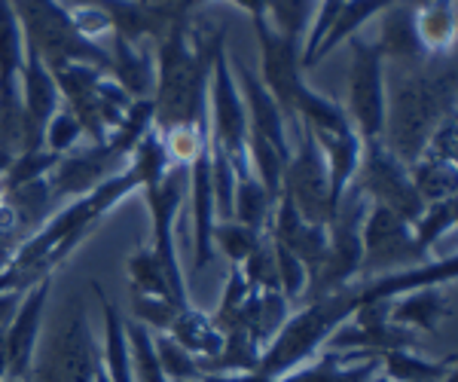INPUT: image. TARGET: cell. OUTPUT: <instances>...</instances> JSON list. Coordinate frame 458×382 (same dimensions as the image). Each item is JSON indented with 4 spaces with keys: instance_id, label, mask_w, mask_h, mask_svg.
I'll use <instances>...</instances> for the list:
<instances>
[{
    "instance_id": "11",
    "label": "cell",
    "mask_w": 458,
    "mask_h": 382,
    "mask_svg": "<svg viewBox=\"0 0 458 382\" xmlns=\"http://www.w3.org/2000/svg\"><path fill=\"white\" fill-rule=\"evenodd\" d=\"M254 28H257V37H260V58H263L260 83L266 86V92L276 98L284 120L287 116H297V98H300V92L306 89V83H302V64H300L302 47L278 37L266 25V19L257 21Z\"/></svg>"
},
{
    "instance_id": "25",
    "label": "cell",
    "mask_w": 458,
    "mask_h": 382,
    "mask_svg": "<svg viewBox=\"0 0 458 382\" xmlns=\"http://www.w3.org/2000/svg\"><path fill=\"white\" fill-rule=\"evenodd\" d=\"M272 199L266 196L263 183L254 178V172L245 174V178H235V193H233V220L250 226L257 233L269 230L272 220Z\"/></svg>"
},
{
    "instance_id": "42",
    "label": "cell",
    "mask_w": 458,
    "mask_h": 382,
    "mask_svg": "<svg viewBox=\"0 0 458 382\" xmlns=\"http://www.w3.org/2000/svg\"><path fill=\"white\" fill-rule=\"evenodd\" d=\"M10 377V358H6V340L4 334H0V379Z\"/></svg>"
},
{
    "instance_id": "15",
    "label": "cell",
    "mask_w": 458,
    "mask_h": 382,
    "mask_svg": "<svg viewBox=\"0 0 458 382\" xmlns=\"http://www.w3.org/2000/svg\"><path fill=\"white\" fill-rule=\"evenodd\" d=\"M453 291L446 284H431V288H419L410 291L403 297L391 300V312L388 321L412 330H425V334H434L443 321L453 318Z\"/></svg>"
},
{
    "instance_id": "14",
    "label": "cell",
    "mask_w": 458,
    "mask_h": 382,
    "mask_svg": "<svg viewBox=\"0 0 458 382\" xmlns=\"http://www.w3.org/2000/svg\"><path fill=\"white\" fill-rule=\"evenodd\" d=\"M239 83H242V101H245V114H248V132L266 138L284 159H291V144H287V129H284V114L278 110L276 98L266 92V86L260 83L250 68H239Z\"/></svg>"
},
{
    "instance_id": "7",
    "label": "cell",
    "mask_w": 458,
    "mask_h": 382,
    "mask_svg": "<svg viewBox=\"0 0 458 382\" xmlns=\"http://www.w3.org/2000/svg\"><path fill=\"white\" fill-rule=\"evenodd\" d=\"M354 187H358L367 199L386 205L394 215H401L406 224H416L425 211L422 196L416 193V187H412V181H410V168L382 144V138L360 141Z\"/></svg>"
},
{
    "instance_id": "40",
    "label": "cell",
    "mask_w": 458,
    "mask_h": 382,
    "mask_svg": "<svg viewBox=\"0 0 458 382\" xmlns=\"http://www.w3.org/2000/svg\"><path fill=\"white\" fill-rule=\"evenodd\" d=\"M233 4H239L242 10H248L250 19H254V25L266 19V0H233Z\"/></svg>"
},
{
    "instance_id": "2",
    "label": "cell",
    "mask_w": 458,
    "mask_h": 382,
    "mask_svg": "<svg viewBox=\"0 0 458 382\" xmlns=\"http://www.w3.org/2000/svg\"><path fill=\"white\" fill-rule=\"evenodd\" d=\"M217 34L205 43H190L187 16L174 19L159 40L157 89H153V129L162 138L183 126L208 123V77Z\"/></svg>"
},
{
    "instance_id": "5",
    "label": "cell",
    "mask_w": 458,
    "mask_h": 382,
    "mask_svg": "<svg viewBox=\"0 0 458 382\" xmlns=\"http://www.w3.org/2000/svg\"><path fill=\"white\" fill-rule=\"evenodd\" d=\"M101 364L98 346H95L92 327H89L86 310L80 300L64 306L62 318L37 346L31 377L28 382H95V370Z\"/></svg>"
},
{
    "instance_id": "16",
    "label": "cell",
    "mask_w": 458,
    "mask_h": 382,
    "mask_svg": "<svg viewBox=\"0 0 458 382\" xmlns=\"http://www.w3.org/2000/svg\"><path fill=\"white\" fill-rule=\"evenodd\" d=\"M382 58H388L391 64H422L428 58V49L422 47V37H419V25H416V10L412 6H403V0H397L394 6L386 10V19H382V40L376 43Z\"/></svg>"
},
{
    "instance_id": "28",
    "label": "cell",
    "mask_w": 458,
    "mask_h": 382,
    "mask_svg": "<svg viewBox=\"0 0 458 382\" xmlns=\"http://www.w3.org/2000/svg\"><path fill=\"white\" fill-rule=\"evenodd\" d=\"M125 336H129L131 355V377L135 382H172L162 370L157 349H153V334L141 321H125Z\"/></svg>"
},
{
    "instance_id": "29",
    "label": "cell",
    "mask_w": 458,
    "mask_h": 382,
    "mask_svg": "<svg viewBox=\"0 0 458 382\" xmlns=\"http://www.w3.org/2000/svg\"><path fill=\"white\" fill-rule=\"evenodd\" d=\"M266 233H257L250 226L239 224V220H220L214 224V248H220V254L226 257L233 267L248 260V254L260 245V239Z\"/></svg>"
},
{
    "instance_id": "27",
    "label": "cell",
    "mask_w": 458,
    "mask_h": 382,
    "mask_svg": "<svg viewBox=\"0 0 458 382\" xmlns=\"http://www.w3.org/2000/svg\"><path fill=\"white\" fill-rule=\"evenodd\" d=\"M410 181L425 205L453 199L458 187V168L455 163H440V159H419L410 166Z\"/></svg>"
},
{
    "instance_id": "41",
    "label": "cell",
    "mask_w": 458,
    "mask_h": 382,
    "mask_svg": "<svg viewBox=\"0 0 458 382\" xmlns=\"http://www.w3.org/2000/svg\"><path fill=\"white\" fill-rule=\"evenodd\" d=\"M147 6H157V10H172V13H181V16H187V13L181 10L183 0H141Z\"/></svg>"
},
{
    "instance_id": "35",
    "label": "cell",
    "mask_w": 458,
    "mask_h": 382,
    "mask_svg": "<svg viewBox=\"0 0 458 382\" xmlns=\"http://www.w3.org/2000/svg\"><path fill=\"white\" fill-rule=\"evenodd\" d=\"M272 248H276L278 291H282V297L287 300V303H293V300H300L302 293H306V284H309L306 267L297 260V254H291L284 245H278V242H272Z\"/></svg>"
},
{
    "instance_id": "8",
    "label": "cell",
    "mask_w": 458,
    "mask_h": 382,
    "mask_svg": "<svg viewBox=\"0 0 458 382\" xmlns=\"http://www.w3.org/2000/svg\"><path fill=\"white\" fill-rule=\"evenodd\" d=\"M282 190L291 196V202L297 205L300 217L306 220V224L330 226V220L336 215V205H334V196H330L327 159H324L321 147H318L309 126H302L300 150L293 153L284 166Z\"/></svg>"
},
{
    "instance_id": "30",
    "label": "cell",
    "mask_w": 458,
    "mask_h": 382,
    "mask_svg": "<svg viewBox=\"0 0 458 382\" xmlns=\"http://www.w3.org/2000/svg\"><path fill=\"white\" fill-rule=\"evenodd\" d=\"M266 10L276 19V25H269L272 31L302 47V34H306V28H309V16H312V10H315V0H266Z\"/></svg>"
},
{
    "instance_id": "24",
    "label": "cell",
    "mask_w": 458,
    "mask_h": 382,
    "mask_svg": "<svg viewBox=\"0 0 458 382\" xmlns=\"http://www.w3.org/2000/svg\"><path fill=\"white\" fill-rule=\"evenodd\" d=\"M394 4H397V0H345V4L339 6L336 19L330 21L324 40L318 43V49H315V55H312V68H315V62H321V58L327 55L339 40H345V37L358 31V28L364 25V21L370 19V16H376V13H382V10H388V6H394Z\"/></svg>"
},
{
    "instance_id": "18",
    "label": "cell",
    "mask_w": 458,
    "mask_h": 382,
    "mask_svg": "<svg viewBox=\"0 0 458 382\" xmlns=\"http://www.w3.org/2000/svg\"><path fill=\"white\" fill-rule=\"evenodd\" d=\"M110 71H114L120 89L129 95L131 101L153 98V89H157V64H153V58L147 55L138 43L114 34V58H110Z\"/></svg>"
},
{
    "instance_id": "46",
    "label": "cell",
    "mask_w": 458,
    "mask_h": 382,
    "mask_svg": "<svg viewBox=\"0 0 458 382\" xmlns=\"http://www.w3.org/2000/svg\"><path fill=\"white\" fill-rule=\"evenodd\" d=\"M0 382H21V379H0Z\"/></svg>"
},
{
    "instance_id": "13",
    "label": "cell",
    "mask_w": 458,
    "mask_h": 382,
    "mask_svg": "<svg viewBox=\"0 0 458 382\" xmlns=\"http://www.w3.org/2000/svg\"><path fill=\"white\" fill-rule=\"evenodd\" d=\"M190 196H193V257L196 273L214 260V224H217V208H214V183H211V150L208 144L196 153L190 163Z\"/></svg>"
},
{
    "instance_id": "43",
    "label": "cell",
    "mask_w": 458,
    "mask_h": 382,
    "mask_svg": "<svg viewBox=\"0 0 458 382\" xmlns=\"http://www.w3.org/2000/svg\"><path fill=\"white\" fill-rule=\"evenodd\" d=\"M13 159H16V157H10V153H6V150H0V178H4L6 168L13 166Z\"/></svg>"
},
{
    "instance_id": "31",
    "label": "cell",
    "mask_w": 458,
    "mask_h": 382,
    "mask_svg": "<svg viewBox=\"0 0 458 382\" xmlns=\"http://www.w3.org/2000/svg\"><path fill=\"white\" fill-rule=\"evenodd\" d=\"M153 349H157V358L165 370V377L172 382H196L202 379V367H199V358L190 355L187 349L177 340H172L168 334L153 336Z\"/></svg>"
},
{
    "instance_id": "1",
    "label": "cell",
    "mask_w": 458,
    "mask_h": 382,
    "mask_svg": "<svg viewBox=\"0 0 458 382\" xmlns=\"http://www.w3.org/2000/svg\"><path fill=\"white\" fill-rule=\"evenodd\" d=\"M391 95H386L382 144L410 168L422 159L428 141L455 116V68L437 64H391Z\"/></svg>"
},
{
    "instance_id": "9",
    "label": "cell",
    "mask_w": 458,
    "mask_h": 382,
    "mask_svg": "<svg viewBox=\"0 0 458 382\" xmlns=\"http://www.w3.org/2000/svg\"><path fill=\"white\" fill-rule=\"evenodd\" d=\"M349 116L360 141L382 138L386 126V58L376 43H352V73H349Z\"/></svg>"
},
{
    "instance_id": "39",
    "label": "cell",
    "mask_w": 458,
    "mask_h": 382,
    "mask_svg": "<svg viewBox=\"0 0 458 382\" xmlns=\"http://www.w3.org/2000/svg\"><path fill=\"white\" fill-rule=\"evenodd\" d=\"M21 293H25V291H6V293H0V334H4L6 325L13 321V315H16L19 303H21Z\"/></svg>"
},
{
    "instance_id": "19",
    "label": "cell",
    "mask_w": 458,
    "mask_h": 382,
    "mask_svg": "<svg viewBox=\"0 0 458 382\" xmlns=\"http://www.w3.org/2000/svg\"><path fill=\"white\" fill-rule=\"evenodd\" d=\"M318 147H321L324 159H327V174H330V196L334 205L345 196V190L352 187L354 172H358L360 159V138L354 129L345 132H312Z\"/></svg>"
},
{
    "instance_id": "33",
    "label": "cell",
    "mask_w": 458,
    "mask_h": 382,
    "mask_svg": "<svg viewBox=\"0 0 458 382\" xmlns=\"http://www.w3.org/2000/svg\"><path fill=\"white\" fill-rule=\"evenodd\" d=\"M453 224H455V196L453 199H440V202L425 205L422 217L412 224V239H416L419 251L422 254L431 251L434 242H437Z\"/></svg>"
},
{
    "instance_id": "38",
    "label": "cell",
    "mask_w": 458,
    "mask_h": 382,
    "mask_svg": "<svg viewBox=\"0 0 458 382\" xmlns=\"http://www.w3.org/2000/svg\"><path fill=\"white\" fill-rule=\"evenodd\" d=\"M199 382H276V379L263 377L260 370H248V373H205Z\"/></svg>"
},
{
    "instance_id": "37",
    "label": "cell",
    "mask_w": 458,
    "mask_h": 382,
    "mask_svg": "<svg viewBox=\"0 0 458 382\" xmlns=\"http://www.w3.org/2000/svg\"><path fill=\"white\" fill-rule=\"evenodd\" d=\"M382 370V355H367L360 361H345L327 377V382H370Z\"/></svg>"
},
{
    "instance_id": "32",
    "label": "cell",
    "mask_w": 458,
    "mask_h": 382,
    "mask_svg": "<svg viewBox=\"0 0 458 382\" xmlns=\"http://www.w3.org/2000/svg\"><path fill=\"white\" fill-rule=\"evenodd\" d=\"M129 278H131V291H135V293L174 300L172 297V288H168V282H165V273H162L159 260L153 257L150 248H144V251L131 254V260H129ZM174 303H177V300H174Z\"/></svg>"
},
{
    "instance_id": "17",
    "label": "cell",
    "mask_w": 458,
    "mask_h": 382,
    "mask_svg": "<svg viewBox=\"0 0 458 382\" xmlns=\"http://www.w3.org/2000/svg\"><path fill=\"white\" fill-rule=\"evenodd\" d=\"M19 86H21V107L25 116L47 132V123L58 114V86L53 71L43 64V58L34 53L25 43V62H21L19 73Z\"/></svg>"
},
{
    "instance_id": "22",
    "label": "cell",
    "mask_w": 458,
    "mask_h": 382,
    "mask_svg": "<svg viewBox=\"0 0 458 382\" xmlns=\"http://www.w3.org/2000/svg\"><path fill=\"white\" fill-rule=\"evenodd\" d=\"M168 336L181 343L190 355L196 358H214L224 346V334L214 327V321L205 312H199L196 306H183L177 312L174 325L168 327Z\"/></svg>"
},
{
    "instance_id": "36",
    "label": "cell",
    "mask_w": 458,
    "mask_h": 382,
    "mask_svg": "<svg viewBox=\"0 0 458 382\" xmlns=\"http://www.w3.org/2000/svg\"><path fill=\"white\" fill-rule=\"evenodd\" d=\"M83 135V126L77 123V116L71 114V110H58L53 120L47 123V135H43V147H47L49 153H58V157H64V153L71 150L73 144L80 141Z\"/></svg>"
},
{
    "instance_id": "12",
    "label": "cell",
    "mask_w": 458,
    "mask_h": 382,
    "mask_svg": "<svg viewBox=\"0 0 458 382\" xmlns=\"http://www.w3.org/2000/svg\"><path fill=\"white\" fill-rule=\"evenodd\" d=\"M49 288H53V276L40 278L34 288H28L21 293L19 310L4 330L6 358H10V377L6 379L28 382V377H31V364H34L37 346H40V327H43V315H47Z\"/></svg>"
},
{
    "instance_id": "20",
    "label": "cell",
    "mask_w": 458,
    "mask_h": 382,
    "mask_svg": "<svg viewBox=\"0 0 458 382\" xmlns=\"http://www.w3.org/2000/svg\"><path fill=\"white\" fill-rule=\"evenodd\" d=\"M287 306H291V303H287L278 291H250L248 300L242 303L239 315H235L233 327H242L250 340H257L260 346H266V343H269L272 336L282 330L287 315H291ZM233 327H229V330H233ZM224 334H226V330H224Z\"/></svg>"
},
{
    "instance_id": "10",
    "label": "cell",
    "mask_w": 458,
    "mask_h": 382,
    "mask_svg": "<svg viewBox=\"0 0 458 382\" xmlns=\"http://www.w3.org/2000/svg\"><path fill=\"white\" fill-rule=\"evenodd\" d=\"M428 254L419 251L416 239H412V224H406L386 205L373 202V208L360 224V273L419 263Z\"/></svg>"
},
{
    "instance_id": "6",
    "label": "cell",
    "mask_w": 458,
    "mask_h": 382,
    "mask_svg": "<svg viewBox=\"0 0 458 382\" xmlns=\"http://www.w3.org/2000/svg\"><path fill=\"white\" fill-rule=\"evenodd\" d=\"M208 141L229 159L235 178L250 174L248 163V114L242 92L235 86L233 68H229V53L224 34L217 37L211 53V77H208Z\"/></svg>"
},
{
    "instance_id": "23",
    "label": "cell",
    "mask_w": 458,
    "mask_h": 382,
    "mask_svg": "<svg viewBox=\"0 0 458 382\" xmlns=\"http://www.w3.org/2000/svg\"><path fill=\"white\" fill-rule=\"evenodd\" d=\"M449 370H455V355L446 358H425L412 349H397L382 355V377L391 382H440Z\"/></svg>"
},
{
    "instance_id": "45",
    "label": "cell",
    "mask_w": 458,
    "mask_h": 382,
    "mask_svg": "<svg viewBox=\"0 0 458 382\" xmlns=\"http://www.w3.org/2000/svg\"><path fill=\"white\" fill-rule=\"evenodd\" d=\"M370 382H391V379H388V377H382V373H376V377H373Z\"/></svg>"
},
{
    "instance_id": "21",
    "label": "cell",
    "mask_w": 458,
    "mask_h": 382,
    "mask_svg": "<svg viewBox=\"0 0 458 382\" xmlns=\"http://www.w3.org/2000/svg\"><path fill=\"white\" fill-rule=\"evenodd\" d=\"M95 297L101 300V310H105V373L110 382H135L131 377V355H129V336H125V321L120 318V310L105 297L98 282H92Z\"/></svg>"
},
{
    "instance_id": "47",
    "label": "cell",
    "mask_w": 458,
    "mask_h": 382,
    "mask_svg": "<svg viewBox=\"0 0 458 382\" xmlns=\"http://www.w3.org/2000/svg\"><path fill=\"white\" fill-rule=\"evenodd\" d=\"M196 382H199V379H196Z\"/></svg>"
},
{
    "instance_id": "44",
    "label": "cell",
    "mask_w": 458,
    "mask_h": 382,
    "mask_svg": "<svg viewBox=\"0 0 458 382\" xmlns=\"http://www.w3.org/2000/svg\"><path fill=\"white\" fill-rule=\"evenodd\" d=\"M440 382H458V373H455V370H449L446 377H443Z\"/></svg>"
},
{
    "instance_id": "3",
    "label": "cell",
    "mask_w": 458,
    "mask_h": 382,
    "mask_svg": "<svg viewBox=\"0 0 458 382\" xmlns=\"http://www.w3.org/2000/svg\"><path fill=\"white\" fill-rule=\"evenodd\" d=\"M354 310H358V288H343L336 293H327V297L312 300L297 315H287L282 330L263 346L257 370L269 379H278L284 373L309 364V358H315L321 352L324 343L330 340V334L343 321H349Z\"/></svg>"
},
{
    "instance_id": "34",
    "label": "cell",
    "mask_w": 458,
    "mask_h": 382,
    "mask_svg": "<svg viewBox=\"0 0 458 382\" xmlns=\"http://www.w3.org/2000/svg\"><path fill=\"white\" fill-rule=\"evenodd\" d=\"M131 306H135V318L141 321L144 327L159 330V334H168V327L174 325L177 312L183 310V306L174 303V300H168V297H147V293H131Z\"/></svg>"
},
{
    "instance_id": "26",
    "label": "cell",
    "mask_w": 458,
    "mask_h": 382,
    "mask_svg": "<svg viewBox=\"0 0 458 382\" xmlns=\"http://www.w3.org/2000/svg\"><path fill=\"white\" fill-rule=\"evenodd\" d=\"M419 37L428 53H443L455 37V0H425V10L416 13Z\"/></svg>"
},
{
    "instance_id": "4",
    "label": "cell",
    "mask_w": 458,
    "mask_h": 382,
    "mask_svg": "<svg viewBox=\"0 0 458 382\" xmlns=\"http://www.w3.org/2000/svg\"><path fill=\"white\" fill-rule=\"evenodd\" d=\"M13 10L19 16L25 43L43 58L47 68L73 62L95 64L101 71L110 68V55L77 31L71 10H64L58 0H13Z\"/></svg>"
}]
</instances>
